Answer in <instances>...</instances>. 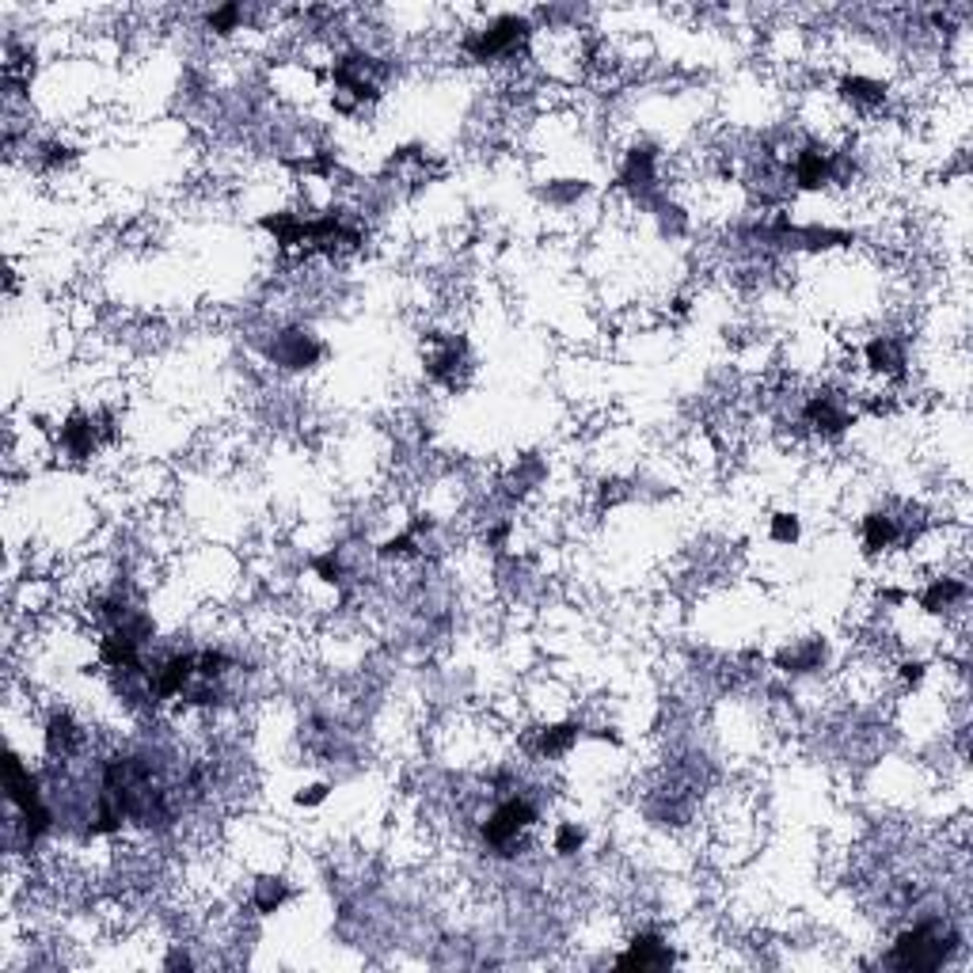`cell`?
Wrapping results in <instances>:
<instances>
[{
	"label": "cell",
	"instance_id": "6da1fadb",
	"mask_svg": "<svg viewBox=\"0 0 973 973\" xmlns=\"http://www.w3.org/2000/svg\"><path fill=\"white\" fill-rule=\"evenodd\" d=\"M954 943H958L954 932H947L939 920H920V924H913V928H905V932L897 935L890 962H894L897 970H909V973L935 970V966L947 962Z\"/></svg>",
	"mask_w": 973,
	"mask_h": 973
},
{
	"label": "cell",
	"instance_id": "7a4b0ae2",
	"mask_svg": "<svg viewBox=\"0 0 973 973\" xmlns=\"http://www.w3.org/2000/svg\"><path fill=\"white\" fill-rule=\"evenodd\" d=\"M536 825V806L525 795H510L506 802H498L495 814L483 821V840L487 848H495L498 856H510L517 840L525 837Z\"/></svg>",
	"mask_w": 973,
	"mask_h": 973
},
{
	"label": "cell",
	"instance_id": "3957f363",
	"mask_svg": "<svg viewBox=\"0 0 973 973\" xmlns=\"http://www.w3.org/2000/svg\"><path fill=\"white\" fill-rule=\"evenodd\" d=\"M525 39H529V23L517 20V16H502L491 27L476 31L472 39L464 42V50L472 54V61H502L510 58Z\"/></svg>",
	"mask_w": 973,
	"mask_h": 973
},
{
	"label": "cell",
	"instance_id": "277c9868",
	"mask_svg": "<svg viewBox=\"0 0 973 973\" xmlns=\"http://www.w3.org/2000/svg\"><path fill=\"white\" fill-rule=\"evenodd\" d=\"M669 962H673V951H669V943H662V935L654 932L635 935L628 951L616 958L620 970H666Z\"/></svg>",
	"mask_w": 973,
	"mask_h": 973
},
{
	"label": "cell",
	"instance_id": "5b68a950",
	"mask_svg": "<svg viewBox=\"0 0 973 973\" xmlns=\"http://www.w3.org/2000/svg\"><path fill=\"white\" fill-rule=\"evenodd\" d=\"M802 419H806V426H814L818 434H844V430L852 426V415H848V411L837 403V396H829V392L810 396L806 407H802Z\"/></svg>",
	"mask_w": 973,
	"mask_h": 973
},
{
	"label": "cell",
	"instance_id": "8992f818",
	"mask_svg": "<svg viewBox=\"0 0 973 973\" xmlns=\"http://www.w3.org/2000/svg\"><path fill=\"white\" fill-rule=\"evenodd\" d=\"M80 742H84V730H80V723L69 715V711H54V715L46 719V753H50V757L65 761V757L77 753Z\"/></svg>",
	"mask_w": 973,
	"mask_h": 973
},
{
	"label": "cell",
	"instance_id": "52a82bcc",
	"mask_svg": "<svg viewBox=\"0 0 973 973\" xmlns=\"http://www.w3.org/2000/svg\"><path fill=\"white\" fill-rule=\"evenodd\" d=\"M867 365L878 377H901L905 373V346L897 343L894 335H875L867 343Z\"/></svg>",
	"mask_w": 973,
	"mask_h": 973
},
{
	"label": "cell",
	"instance_id": "ba28073f",
	"mask_svg": "<svg viewBox=\"0 0 973 973\" xmlns=\"http://www.w3.org/2000/svg\"><path fill=\"white\" fill-rule=\"evenodd\" d=\"M962 601H966V582L962 578H932L924 597H920L924 612H947L954 605H962Z\"/></svg>",
	"mask_w": 973,
	"mask_h": 973
},
{
	"label": "cell",
	"instance_id": "9c48e42d",
	"mask_svg": "<svg viewBox=\"0 0 973 973\" xmlns=\"http://www.w3.org/2000/svg\"><path fill=\"white\" fill-rule=\"evenodd\" d=\"M897 536H901V529H897L894 514L863 517V548H867V552H886V548H894Z\"/></svg>",
	"mask_w": 973,
	"mask_h": 973
},
{
	"label": "cell",
	"instance_id": "30bf717a",
	"mask_svg": "<svg viewBox=\"0 0 973 973\" xmlns=\"http://www.w3.org/2000/svg\"><path fill=\"white\" fill-rule=\"evenodd\" d=\"M578 742V726L574 723H559V726H544L540 730V742H536V749H540V757H563V753H571V745Z\"/></svg>",
	"mask_w": 973,
	"mask_h": 973
},
{
	"label": "cell",
	"instance_id": "8fae6325",
	"mask_svg": "<svg viewBox=\"0 0 973 973\" xmlns=\"http://www.w3.org/2000/svg\"><path fill=\"white\" fill-rule=\"evenodd\" d=\"M286 897H289L286 878L267 875V878H259V882H255V890H251V905H255L259 913H278V909L286 905Z\"/></svg>",
	"mask_w": 973,
	"mask_h": 973
},
{
	"label": "cell",
	"instance_id": "7c38bea8",
	"mask_svg": "<svg viewBox=\"0 0 973 973\" xmlns=\"http://www.w3.org/2000/svg\"><path fill=\"white\" fill-rule=\"evenodd\" d=\"M840 96L848 99L852 107H878L886 99V88L867 77H844L840 80Z\"/></svg>",
	"mask_w": 973,
	"mask_h": 973
},
{
	"label": "cell",
	"instance_id": "4fadbf2b",
	"mask_svg": "<svg viewBox=\"0 0 973 973\" xmlns=\"http://www.w3.org/2000/svg\"><path fill=\"white\" fill-rule=\"evenodd\" d=\"M582 840H586V833H582L574 821H563V825L555 829V852H559V856H574V852L582 848Z\"/></svg>",
	"mask_w": 973,
	"mask_h": 973
},
{
	"label": "cell",
	"instance_id": "5bb4252c",
	"mask_svg": "<svg viewBox=\"0 0 973 973\" xmlns=\"http://www.w3.org/2000/svg\"><path fill=\"white\" fill-rule=\"evenodd\" d=\"M240 20H244V12H240V4H225V8H217V12H210V27L217 31V35H232L236 27H240Z\"/></svg>",
	"mask_w": 973,
	"mask_h": 973
},
{
	"label": "cell",
	"instance_id": "9a60e30c",
	"mask_svg": "<svg viewBox=\"0 0 973 973\" xmlns=\"http://www.w3.org/2000/svg\"><path fill=\"white\" fill-rule=\"evenodd\" d=\"M772 540H780V544L799 540V517H795V514H776V517H772Z\"/></svg>",
	"mask_w": 973,
	"mask_h": 973
}]
</instances>
